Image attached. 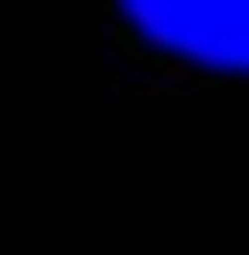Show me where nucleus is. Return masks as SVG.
Segmentation results:
<instances>
[{
    "mask_svg": "<svg viewBox=\"0 0 249 255\" xmlns=\"http://www.w3.org/2000/svg\"><path fill=\"white\" fill-rule=\"evenodd\" d=\"M125 17L193 63L249 68V0H119Z\"/></svg>",
    "mask_w": 249,
    "mask_h": 255,
    "instance_id": "1",
    "label": "nucleus"
}]
</instances>
